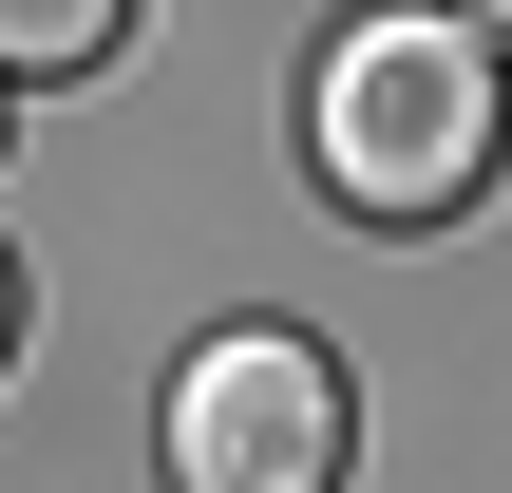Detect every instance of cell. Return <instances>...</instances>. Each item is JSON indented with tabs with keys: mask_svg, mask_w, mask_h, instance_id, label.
<instances>
[{
	"mask_svg": "<svg viewBox=\"0 0 512 493\" xmlns=\"http://www.w3.org/2000/svg\"><path fill=\"white\" fill-rule=\"evenodd\" d=\"M304 133H323V190L361 228H456L512 171V38L494 19H342Z\"/></svg>",
	"mask_w": 512,
	"mask_h": 493,
	"instance_id": "obj_1",
	"label": "cell"
},
{
	"mask_svg": "<svg viewBox=\"0 0 512 493\" xmlns=\"http://www.w3.org/2000/svg\"><path fill=\"white\" fill-rule=\"evenodd\" d=\"M114 38H133L114 0H38V19H0V57H19V76H95Z\"/></svg>",
	"mask_w": 512,
	"mask_h": 493,
	"instance_id": "obj_3",
	"label": "cell"
},
{
	"mask_svg": "<svg viewBox=\"0 0 512 493\" xmlns=\"http://www.w3.org/2000/svg\"><path fill=\"white\" fill-rule=\"evenodd\" d=\"M361 475V399L304 323H228L171 380V493H342Z\"/></svg>",
	"mask_w": 512,
	"mask_h": 493,
	"instance_id": "obj_2",
	"label": "cell"
}]
</instances>
